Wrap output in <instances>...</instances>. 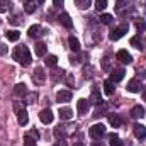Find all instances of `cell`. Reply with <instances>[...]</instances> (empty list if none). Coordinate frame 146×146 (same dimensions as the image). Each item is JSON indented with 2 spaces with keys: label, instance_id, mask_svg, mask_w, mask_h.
I'll return each mask as SVG.
<instances>
[{
  "label": "cell",
  "instance_id": "74e56055",
  "mask_svg": "<svg viewBox=\"0 0 146 146\" xmlns=\"http://www.w3.org/2000/svg\"><path fill=\"white\" fill-rule=\"evenodd\" d=\"M54 146H66V141H65V139H58V141L54 143Z\"/></svg>",
  "mask_w": 146,
  "mask_h": 146
},
{
  "label": "cell",
  "instance_id": "9a60e30c",
  "mask_svg": "<svg viewBox=\"0 0 146 146\" xmlns=\"http://www.w3.org/2000/svg\"><path fill=\"white\" fill-rule=\"evenodd\" d=\"M60 119H63V121H70L73 119V110L68 109V107H63V109H60Z\"/></svg>",
  "mask_w": 146,
  "mask_h": 146
},
{
  "label": "cell",
  "instance_id": "83f0119b",
  "mask_svg": "<svg viewBox=\"0 0 146 146\" xmlns=\"http://www.w3.org/2000/svg\"><path fill=\"white\" fill-rule=\"evenodd\" d=\"M24 10H26V14H34L36 12V3L34 2H26V5H24Z\"/></svg>",
  "mask_w": 146,
  "mask_h": 146
},
{
  "label": "cell",
  "instance_id": "9c48e42d",
  "mask_svg": "<svg viewBox=\"0 0 146 146\" xmlns=\"http://www.w3.org/2000/svg\"><path fill=\"white\" fill-rule=\"evenodd\" d=\"M133 131H134V136L138 139H145L146 138V127L143 124H134L133 126Z\"/></svg>",
  "mask_w": 146,
  "mask_h": 146
},
{
  "label": "cell",
  "instance_id": "e575fe53",
  "mask_svg": "<svg viewBox=\"0 0 146 146\" xmlns=\"http://www.w3.org/2000/svg\"><path fill=\"white\" fill-rule=\"evenodd\" d=\"M9 22H10L12 26H19V24H21V17H19V15H12V17L9 19Z\"/></svg>",
  "mask_w": 146,
  "mask_h": 146
},
{
  "label": "cell",
  "instance_id": "3957f363",
  "mask_svg": "<svg viewBox=\"0 0 146 146\" xmlns=\"http://www.w3.org/2000/svg\"><path fill=\"white\" fill-rule=\"evenodd\" d=\"M88 133H90V136H92L94 139H99V138H102V136L106 134V126H104V124H94V126L88 129Z\"/></svg>",
  "mask_w": 146,
  "mask_h": 146
},
{
  "label": "cell",
  "instance_id": "7a4b0ae2",
  "mask_svg": "<svg viewBox=\"0 0 146 146\" xmlns=\"http://www.w3.org/2000/svg\"><path fill=\"white\" fill-rule=\"evenodd\" d=\"M14 110H15V114H17V121H19V124H21V126H26V124L29 122V115H27V112L22 109V106H19V104H14Z\"/></svg>",
  "mask_w": 146,
  "mask_h": 146
},
{
  "label": "cell",
  "instance_id": "277c9868",
  "mask_svg": "<svg viewBox=\"0 0 146 146\" xmlns=\"http://www.w3.org/2000/svg\"><path fill=\"white\" fill-rule=\"evenodd\" d=\"M39 119H41L42 124H51L53 119H54V115H53V112H51L49 109H42L41 112H39Z\"/></svg>",
  "mask_w": 146,
  "mask_h": 146
},
{
  "label": "cell",
  "instance_id": "8fae6325",
  "mask_svg": "<svg viewBox=\"0 0 146 146\" xmlns=\"http://www.w3.org/2000/svg\"><path fill=\"white\" fill-rule=\"evenodd\" d=\"M33 80H34L36 83H42V82L46 80V73H44V70L37 66L36 70H34V73H33Z\"/></svg>",
  "mask_w": 146,
  "mask_h": 146
},
{
  "label": "cell",
  "instance_id": "f6af8a7d",
  "mask_svg": "<svg viewBox=\"0 0 146 146\" xmlns=\"http://www.w3.org/2000/svg\"><path fill=\"white\" fill-rule=\"evenodd\" d=\"M0 26H2V21H0Z\"/></svg>",
  "mask_w": 146,
  "mask_h": 146
},
{
  "label": "cell",
  "instance_id": "30bf717a",
  "mask_svg": "<svg viewBox=\"0 0 146 146\" xmlns=\"http://www.w3.org/2000/svg\"><path fill=\"white\" fill-rule=\"evenodd\" d=\"M27 34L31 39H37V37H41L44 33H42V27L41 26H31L29 27V31H27Z\"/></svg>",
  "mask_w": 146,
  "mask_h": 146
},
{
  "label": "cell",
  "instance_id": "8992f818",
  "mask_svg": "<svg viewBox=\"0 0 146 146\" xmlns=\"http://www.w3.org/2000/svg\"><path fill=\"white\" fill-rule=\"evenodd\" d=\"M115 58H117L121 63H124V65H129V63H133V56H131V54H129L126 49H121V51H117Z\"/></svg>",
  "mask_w": 146,
  "mask_h": 146
},
{
  "label": "cell",
  "instance_id": "1f68e13d",
  "mask_svg": "<svg viewBox=\"0 0 146 146\" xmlns=\"http://www.w3.org/2000/svg\"><path fill=\"white\" fill-rule=\"evenodd\" d=\"M107 7V0H95V9L100 12V10H106Z\"/></svg>",
  "mask_w": 146,
  "mask_h": 146
},
{
  "label": "cell",
  "instance_id": "836d02e7",
  "mask_svg": "<svg viewBox=\"0 0 146 146\" xmlns=\"http://www.w3.org/2000/svg\"><path fill=\"white\" fill-rule=\"evenodd\" d=\"M102 70H104V72H109L110 70V58L109 56H106V58L102 60Z\"/></svg>",
  "mask_w": 146,
  "mask_h": 146
},
{
  "label": "cell",
  "instance_id": "ac0fdd59",
  "mask_svg": "<svg viewBox=\"0 0 146 146\" xmlns=\"http://www.w3.org/2000/svg\"><path fill=\"white\" fill-rule=\"evenodd\" d=\"M104 92H106V95H114V92H115L114 82H110V80H106L104 82Z\"/></svg>",
  "mask_w": 146,
  "mask_h": 146
},
{
  "label": "cell",
  "instance_id": "d4e9b609",
  "mask_svg": "<svg viewBox=\"0 0 146 146\" xmlns=\"http://www.w3.org/2000/svg\"><path fill=\"white\" fill-rule=\"evenodd\" d=\"M24 146H36V138H33L29 133L24 134Z\"/></svg>",
  "mask_w": 146,
  "mask_h": 146
},
{
  "label": "cell",
  "instance_id": "4dcf8cb0",
  "mask_svg": "<svg viewBox=\"0 0 146 146\" xmlns=\"http://www.w3.org/2000/svg\"><path fill=\"white\" fill-rule=\"evenodd\" d=\"M75 3H76L78 9H88L90 3H92V0H75Z\"/></svg>",
  "mask_w": 146,
  "mask_h": 146
},
{
  "label": "cell",
  "instance_id": "603a6c76",
  "mask_svg": "<svg viewBox=\"0 0 146 146\" xmlns=\"http://www.w3.org/2000/svg\"><path fill=\"white\" fill-rule=\"evenodd\" d=\"M46 66H51V68H54L56 65H58V58L54 56V54H49V56H46Z\"/></svg>",
  "mask_w": 146,
  "mask_h": 146
},
{
  "label": "cell",
  "instance_id": "d590c367",
  "mask_svg": "<svg viewBox=\"0 0 146 146\" xmlns=\"http://www.w3.org/2000/svg\"><path fill=\"white\" fill-rule=\"evenodd\" d=\"M136 27H138V31H145V27H146L145 21H143V19H141V21L138 19V21H136Z\"/></svg>",
  "mask_w": 146,
  "mask_h": 146
},
{
  "label": "cell",
  "instance_id": "7c38bea8",
  "mask_svg": "<svg viewBox=\"0 0 146 146\" xmlns=\"http://www.w3.org/2000/svg\"><path fill=\"white\" fill-rule=\"evenodd\" d=\"M58 19H60V22H61V24H63L66 29H72V27H73V21L70 19V15H68L66 12L60 14V17H58Z\"/></svg>",
  "mask_w": 146,
  "mask_h": 146
},
{
  "label": "cell",
  "instance_id": "d6986e66",
  "mask_svg": "<svg viewBox=\"0 0 146 146\" xmlns=\"http://www.w3.org/2000/svg\"><path fill=\"white\" fill-rule=\"evenodd\" d=\"M68 44H70V49H72L73 53H78V51H80V42H78L76 37L70 36L68 37Z\"/></svg>",
  "mask_w": 146,
  "mask_h": 146
},
{
  "label": "cell",
  "instance_id": "4fadbf2b",
  "mask_svg": "<svg viewBox=\"0 0 146 146\" xmlns=\"http://www.w3.org/2000/svg\"><path fill=\"white\" fill-rule=\"evenodd\" d=\"M56 97H58V102H70L72 100V92L70 90H60Z\"/></svg>",
  "mask_w": 146,
  "mask_h": 146
},
{
  "label": "cell",
  "instance_id": "5b68a950",
  "mask_svg": "<svg viewBox=\"0 0 146 146\" xmlns=\"http://www.w3.org/2000/svg\"><path fill=\"white\" fill-rule=\"evenodd\" d=\"M127 33V26H121V27H117V29H114L112 33L109 34V39L110 41H117V39H121V37L124 36Z\"/></svg>",
  "mask_w": 146,
  "mask_h": 146
},
{
  "label": "cell",
  "instance_id": "484cf974",
  "mask_svg": "<svg viewBox=\"0 0 146 146\" xmlns=\"http://www.w3.org/2000/svg\"><path fill=\"white\" fill-rule=\"evenodd\" d=\"M5 36H7L9 41H12V42H14V41H17V39L21 37V33H19V31H7V33H5Z\"/></svg>",
  "mask_w": 146,
  "mask_h": 146
},
{
  "label": "cell",
  "instance_id": "ffe728a7",
  "mask_svg": "<svg viewBox=\"0 0 146 146\" xmlns=\"http://www.w3.org/2000/svg\"><path fill=\"white\" fill-rule=\"evenodd\" d=\"M88 100H90V104H97V106L102 102V97H100V94H99V90H97V88H94V90H92V95H90V99H88Z\"/></svg>",
  "mask_w": 146,
  "mask_h": 146
},
{
  "label": "cell",
  "instance_id": "ba28073f",
  "mask_svg": "<svg viewBox=\"0 0 146 146\" xmlns=\"http://www.w3.org/2000/svg\"><path fill=\"white\" fill-rule=\"evenodd\" d=\"M127 92H133V94H138V92H141L143 90V87H141V82L139 80H131L129 83H127Z\"/></svg>",
  "mask_w": 146,
  "mask_h": 146
},
{
  "label": "cell",
  "instance_id": "f35d334b",
  "mask_svg": "<svg viewBox=\"0 0 146 146\" xmlns=\"http://www.w3.org/2000/svg\"><path fill=\"white\" fill-rule=\"evenodd\" d=\"M53 3H54L56 7H61V5L65 3V0H53Z\"/></svg>",
  "mask_w": 146,
  "mask_h": 146
},
{
  "label": "cell",
  "instance_id": "f546056e",
  "mask_svg": "<svg viewBox=\"0 0 146 146\" xmlns=\"http://www.w3.org/2000/svg\"><path fill=\"white\" fill-rule=\"evenodd\" d=\"M131 46L138 48V49H143V42H141V36H134L131 39Z\"/></svg>",
  "mask_w": 146,
  "mask_h": 146
},
{
  "label": "cell",
  "instance_id": "60d3db41",
  "mask_svg": "<svg viewBox=\"0 0 146 146\" xmlns=\"http://www.w3.org/2000/svg\"><path fill=\"white\" fill-rule=\"evenodd\" d=\"M141 94H143V100H146V87L141 90Z\"/></svg>",
  "mask_w": 146,
  "mask_h": 146
},
{
  "label": "cell",
  "instance_id": "5bb4252c",
  "mask_svg": "<svg viewBox=\"0 0 146 146\" xmlns=\"http://www.w3.org/2000/svg\"><path fill=\"white\" fill-rule=\"evenodd\" d=\"M129 114H131V117H134V119H141V117L145 115V107H141V106H134Z\"/></svg>",
  "mask_w": 146,
  "mask_h": 146
},
{
  "label": "cell",
  "instance_id": "7402d4cb",
  "mask_svg": "<svg viewBox=\"0 0 146 146\" xmlns=\"http://www.w3.org/2000/svg\"><path fill=\"white\" fill-rule=\"evenodd\" d=\"M109 122H110V126L119 127V126H121V117H119L117 114H109Z\"/></svg>",
  "mask_w": 146,
  "mask_h": 146
},
{
  "label": "cell",
  "instance_id": "b9f144b4",
  "mask_svg": "<svg viewBox=\"0 0 146 146\" xmlns=\"http://www.w3.org/2000/svg\"><path fill=\"white\" fill-rule=\"evenodd\" d=\"M141 76H143V78H146V70H143V72H141Z\"/></svg>",
  "mask_w": 146,
  "mask_h": 146
},
{
  "label": "cell",
  "instance_id": "6da1fadb",
  "mask_svg": "<svg viewBox=\"0 0 146 146\" xmlns=\"http://www.w3.org/2000/svg\"><path fill=\"white\" fill-rule=\"evenodd\" d=\"M12 56H14V60H15L19 65H22V66H29V65H31V51H29V48L24 46V44L15 46Z\"/></svg>",
  "mask_w": 146,
  "mask_h": 146
},
{
  "label": "cell",
  "instance_id": "8d00e7d4",
  "mask_svg": "<svg viewBox=\"0 0 146 146\" xmlns=\"http://www.w3.org/2000/svg\"><path fill=\"white\" fill-rule=\"evenodd\" d=\"M29 134H31L33 138H36V139H37V138H39V133H37L36 129H31V131H29Z\"/></svg>",
  "mask_w": 146,
  "mask_h": 146
},
{
  "label": "cell",
  "instance_id": "f1b7e54d",
  "mask_svg": "<svg viewBox=\"0 0 146 146\" xmlns=\"http://www.w3.org/2000/svg\"><path fill=\"white\" fill-rule=\"evenodd\" d=\"M54 136H56L58 139H65V138H66V133H65V127H63V126H58V127L54 129Z\"/></svg>",
  "mask_w": 146,
  "mask_h": 146
},
{
  "label": "cell",
  "instance_id": "4316f807",
  "mask_svg": "<svg viewBox=\"0 0 146 146\" xmlns=\"http://www.w3.org/2000/svg\"><path fill=\"white\" fill-rule=\"evenodd\" d=\"M109 141H110V146H122V143H121V139H119V136H117L115 133H112V134H109Z\"/></svg>",
  "mask_w": 146,
  "mask_h": 146
},
{
  "label": "cell",
  "instance_id": "ee69618b",
  "mask_svg": "<svg viewBox=\"0 0 146 146\" xmlns=\"http://www.w3.org/2000/svg\"><path fill=\"white\" fill-rule=\"evenodd\" d=\"M39 3H44V0H39Z\"/></svg>",
  "mask_w": 146,
  "mask_h": 146
},
{
  "label": "cell",
  "instance_id": "2e32d148",
  "mask_svg": "<svg viewBox=\"0 0 146 146\" xmlns=\"http://www.w3.org/2000/svg\"><path fill=\"white\" fill-rule=\"evenodd\" d=\"M124 70L121 68V70H114V72L110 73V82H114V83H117V82H121L122 78H124Z\"/></svg>",
  "mask_w": 146,
  "mask_h": 146
},
{
  "label": "cell",
  "instance_id": "52a82bcc",
  "mask_svg": "<svg viewBox=\"0 0 146 146\" xmlns=\"http://www.w3.org/2000/svg\"><path fill=\"white\" fill-rule=\"evenodd\" d=\"M90 107V102L87 100V99H78L76 100V110H78V114H87V110Z\"/></svg>",
  "mask_w": 146,
  "mask_h": 146
},
{
  "label": "cell",
  "instance_id": "7bdbcfd3",
  "mask_svg": "<svg viewBox=\"0 0 146 146\" xmlns=\"http://www.w3.org/2000/svg\"><path fill=\"white\" fill-rule=\"evenodd\" d=\"M73 146H85V145H83V143H75Z\"/></svg>",
  "mask_w": 146,
  "mask_h": 146
},
{
  "label": "cell",
  "instance_id": "44dd1931",
  "mask_svg": "<svg viewBox=\"0 0 146 146\" xmlns=\"http://www.w3.org/2000/svg\"><path fill=\"white\" fill-rule=\"evenodd\" d=\"M14 92H15V95H27V87H26V83H17L15 85V88H14Z\"/></svg>",
  "mask_w": 146,
  "mask_h": 146
},
{
  "label": "cell",
  "instance_id": "cb8c5ba5",
  "mask_svg": "<svg viewBox=\"0 0 146 146\" xmlns=\"http://www.w3.org/2000/svg\"><path fill=\"white\" fill-rule=\"evenodd\" d=\"M10 9H12V2L10 0H0V14L10 10Z\"/></svg>",
  "mask_w": 146,
  "mask_h": 146
},
{
  "label": "cell",
  "instance_id": "e0dca14e",
  "mask_svg": "<svg viewBox=\"0 0 146 146\" xmlns=\"http://www.w3.org/2000/svg\"><path fill=\"white\" fill-rule=\"evenodd\" d=\"M34 53H36V56H39V58L46 56V44L44 42H37L36 46H34Z\"/></svg>",
  "mask_w": 146,
  "mask_h": 146
},
{
  "label": "cell",
  "instance_id": "d6a6232c",
  "mask_svg": "<svg viewBox=\"0 0 146 146\" xmlns=\"http://www.w3.org/2000/svg\"><path fill=\"white\" fill-rule=\"evenodd\" d=\"M112 19H114V17H112L110 14H102V15H100V22H102V24H110Z\"/></svg>",
  "mask_w": 146,
  "mask_h": 146
},
{
  "label": "cell",
  "instance_id": "ab89813d",
  "mask_svg": "<svg viewBox=\"0 0 146 146\" xmlns=\"http://www.w3.org/2000/svg\"><path fill=\"white\" fill-rule=\"evenodd\" d=\"M7 53V46H0V54H5Z\"/></svg>",
  "mask_w": 146,
  "mask_h": 146
}]
</instances>
